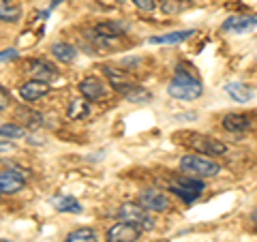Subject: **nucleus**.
I'll return each instance as SVG.
<instances>
[{
	"label": "nucleus",
	"mask_w": 257,
	"mask_h": 242,
	"mask_svg": "<svg viewBox=\"0 0 257 242\" xmlns=\"http://www.w3.org/2000/svg\"><path fill=\"white\" fill-rule=\"evenodd\" d=\"M180 167H182V172L191 174L193 178H212V176H216L221 172L219 163H214V161L206 159L202 155H187V157H182Z\"/></svg>",
	"instance_id": "nucleus-2"
},
{
	"label": "nucleus",
	"mask_w": 257,
	"mask_h": 242,
	"mask_svg": "<svg viewBox=\"0 0 257 242\" xmlns=\"http://www.w3.org/2000/svg\"><path fill=\"white\" fill-rule=\"evenodd\" d=\"M24 184H26L24 174H20V172H0V193H5V195H13V193L22 191Z\"/></svg>",
	"instance_id": "nucleus-8"
},
{
	"label": "nucleus",
	"mask_w": 257,
	"mask_h": 242,
	"mask_svg": "<svg viewBox=\"0 0 257 242\" xmlns=\"http://www.w3.org/2000/svg\"><path fill=\"white\" fill-rule=\"evenodd\" d=\"M22 18V9L13 0H0V22H18Z\"/></svg>",
	"instance_id": "nucleus-17"
},
{
	"label": "nucleus",
	"mask_w": 257,
	"mask_h": 242,
	"mask_svg": "<svg viewBox=\"0 0 257 242\" xmlns=\"http://www.w3.org/2000/svg\"><path fill=\"white\" fill-rule=\"evenodd\" d=\"M7 105H9V92L0 86V109H5Z\"/></svg>",
	"instance_id": "nucleus-27"
},
{
	"label": "nucleus",
	"mask_w": 257,
	"mask_h": 242,
	"mask_svg": "<svg viewBox=\"0 0 257 242\" xmlns=\"http://www.w3.org/2000/svg\"><path fill=\"white\" fill-rule=\"evenodd\" d=\"M191 146L195 148L197 152H202V155H223L225 150V144H221L219 140H212V137H206V135H197V137H193V142H191Z\"/></svg>",
	"instance_id": "nucleus-10"
},
{
	"label": "nucleus",
	"mask_w": 257,
	"mask_h": 242,
	"mask_svg": "<svg viewBox=\"0 0 257 242\" xmlns=\"http://www.w3.org/2000/svg\"><path fill=\"white\" fill-rule=\"evenodd\" d=\"M28 71L32 75H35V79H39V82H52V79L56 77V69L52 67L50 62L45 60H32L28 62Z\"/></svg>",
	"instance_id": "nucleus-12"
},
{
	"label": "nucleus",
	"mask_w": 257,
	"mask_h": 242,
	"mask_svg": "<svg viewBox=\"0 0 257 242\" xmlns=\"http://www.w3.org/2000/svg\"><path fill=\"white\" fill-rule=\"evenodd\" d=\"M47 90H50V86H47L45 82L30 79V82H26L20 88V94H22L24 101H37V99H41V96H45Z\"/></svg>",
	"instance_id": "nucleus-11"
},
{
	"label": "nucleus",
	"mask_w": 257,
	"mask_h": 242,
	"mask_svg": "<svg viewBox=\"0 0 257 242\" xmlns=\"http://www.w3.org/2000/svg\"><path fill=\"white\" fill-rule=\"evenodd\" d=\"M88 111H90V105H88V101H86V99H75V101L69 103L67 116L73 118V120H82V118L88 116Z\"/></svg>",
	"instance_id": "nucleus-20"
},
{
	"label": "nucleus",
	"mask_w": 257,
	"mask_h": 242,
	"mask_svg": "<svg viewBox=\"0 0 257 242\" xmlns=\"http://www.w3.org/2000/svg\"><path fill=\"white\" fill-rule=\"evenodd\" d=\"M193 35H195V30L193 28H189V30H174V32H167V35L150 37V43H155V45H174V43H180L187 37H193Z\"/></svg>",
	"instance_id": "nucleus-14"
},
{
	"label": "nucleus",
	"mask_w": 257,
	"mask_h": 242,
	"mask_svg": "<svg viewBox=\"0 0 257 242\" xmlns=\"http://www.w3.org/2000/svg\"><path fill=\"white\" fill-rule=\"evenodd\" d=\"M251 127V120L244 114H227L223 118V129L229 133H244Z\"/></svg>",
	"instance_id": "nucleus-15"
},
{
	"label": "nucleus",
	"mask_w": 257,
	"mask_h": 242,
	"mask_svg": "<svg viewBox=\"0 0 257 242\" xmlns=\"http://www.w3.org/2000/svg\"><path fill=\"white\" fill-rule=\"evenodd\" d=\"M0 135H3L5 140H20V137L26 135V129L20 125H3L0 127Z\"/></svg>",
	"instance_id": "nucleus-22"
},
{
	"label": "nucleus",
	"mask_w": 257,
	"mask_h": 242,
	"mask_svg": "<svg viewBox=\"0 0 257 242\" xmlns=\"http://www.w3.org/2000/svg\"><path fill=\"white\" fill-rule=\"evenodd\" d=\"M64 242H96V231L90 227H79L69 233Z\"/></svg>",
	"instance_id": "nucleus-21"
},
{
	"label": "nucleus",
	"mask_w": 257,
	"mask_h": 242,
	"mask_svg": "<svg viewBox=\"0 0 257 242\" xmlns=\"http://www.w3.org/2000/svg\"><path fill=\"white\" fill-rule=\"evenodd\" d=\"M52 206L58 212H71V214L82 212V204H79L75 197H71V195H56V197H52Z\"/></svg>",
	"instance_id": "nucleus-16"
},
{
	"label": "nucleus",
	"mask_w": 257,
	"mask_h": 242,
	"mask_svg": "<svg viewBox=\"0 0 257 242\" xmlns=\"http://www.w3.org/2000/svg\"><path fill=\"white\" fill-rule=\"evenodd\" d=\"M140 204L146 208V210H152V212H163L170 208V201H167V197L163 195L161 191L157 189H146L140 195Z\"/></svg>",
	"instance_id": "nucleus-6"
},
{
	"label": "nucleus",
	"mask_w": 257,
	"mask_h": 242,
	"mask_svg": "<svg viewBox=\"0 0 257 242\" xmlns=\"http://www.w3.org/2000/svg\"><path fill=\"white\" fill-rule=\"evenodd\" d=\"M105 73H107V77H109V82H111V88L114 90H118V92H131L135 86H131V82H128V77L126 75H122L120 71H116V69H105Z\"/></svg>",
	"instance_id": "nucleus-18"
},
{
	"label": "nucleus",
	"mask_w": 257,
	"mask_h": 242,
	"mask_svg": "<svg viewBox=\"0 0 257 242\" xmlns=\"http://www.w3.org/2000/svg\"><path fill=\"white\" fill-rule=\"evenodd\" d=\"M140 233H142L140 227H135V225H131V223L120 221L107 231V242H135L140 238Z\"/></svg>",
	"instance_id": "nucleus-5"
},
{
	"label": "nucleus",
	"mask_w": 257,
	"mask_h": 242,
	"mask_svg": "<svg viewBox=\"0 0 257 242\" xmlns=\"http://www.w3.org/2000/svg\"><path fill=\"white\" fill-rule=\"evenodd\" d=\"M255 26H257V15H236V18H229L223 22V30L234 32V35L251 32Z\"/></svg>",
	"instance_id": "nucleus-7"
},
{
	"label": "nucleus",
	"mask_w": 257,
	"mask_h": 242,
	"mask_svg": "<svg viewBox=\"0 0 257 242\" xmlns=\"http://www.w3.org/2000/svg\"><path fill=\"white\" fill-rule=\"evenodd\" d=\"M118 216H120V221L131 223V225H135V227H140V229H150L152 225H155L150 212L142 204H122L120 206V210H118Z\"/></svg>",
	"instance_id": "nucleus-4"
},
{
	"label": "nucleus",
	"mask_w": 257,
	"mask_h": 242,
	"mask_svg": "<svg viewBox=\"0 0 257 242\" xmlns=\"http://www.w3.org/2000/svg\"><path fill=\"white\" fill-rule=\"evenodd\" d=\"M167 92L178 101H195L202 96L204 86L197 77L184 73V71H178V73L172 77V82L167 84Z\"/></svg>",
	"instance_id": "nucleus-1"
},
{
	"label": "nucleus",
	"mask_w": 257,
	"mask_h": 242,
	"mask_svg": "<svg viewBox=\"0 0 257 242\" xmlns=\"http://www.w3.org/2000/svg\"><path fill=\"white\" fill-rule=\"evenodd\" d=\"M182 3H187V0H161V9H163V13H180L187 5H182Z\"/></svg>",
	"instance_id": "nucleus-23"
},
{
	"label": "nucleus",
	"mask_w": 257,
	"mask_h": 242,
	"mask_svg": "<svg viewBox=\"0 0 257 242\" xmlns=\"http://www.w3.org/2000/svg\"><path fill=\"white\" fill-rule=\"evenodd\" d=\"M225 92H227L236 103H248V101L253 99L251 86H246L242 82H229V84H225Z\"/></svg>",
	"instance_id": "nucleus-13"
},
{
	"label": "nucleus",
	"mask_w": 257,
	"mask_h": 242,
	"mask_svg": "<svg viewBox=\"0 0 257 242\" xmlns=\"http://www.w3.org/2000/svg\"><path fill=\"white\" fill-rule=\"evenodd\" d=\"M170 191H174L178 197H182L187 204L195 201L204 191V182L193 178V176H180V178L170 180Z\"/></svg>",
	"instance_id": "nucleus-3"
},
{
	"label": "nucleus",
	"mask_w": 257,
	"mask_h": 242,
	"mask_svg": "<svg viewBox=\"0 0 257 242\" xmlns=\"http://www.w3.org/2000/svg\"><path fill=\"white\" fill-rule=\"evenodd\" d=\"M18 58V52L15 50H5V52H0V62H5V60H15Z\"/></svg>",
	"instance_id": "nucleus-26"
},
{
	"label": "nucleus",
	"mask_w": 257,
	"mask_h": 242,
	"mask_svg": "<svg viewBox=\"0 0 257 242\" xmlns=\"http://www.w3.org/2000/svg\"><path fill=\"white\" fill-rule=\"evenodd\" d=\"M0 150H3V152H9V150H13V144H11L9 140H0Z\"/></svg>",
	"instance_id": "nucleus-28"
},
{
	"label": "nucleus",
	"mask_w": 257,
	"mask_h": 242,
	"mask_svg": "<svg viewBox=\"0 0 257 242\" xmlns=\"http://www.w3.org/2000/svg\"><path fill=\"white\" fill-rule=\"evenodd\" d=\"M133 3H135V7H138L140 11H144V13H152V11H155V7H157L155 0H133Z\"/></svg>",
	"instance_id": "nucleus-24"
},
{
	"label": "nucleus",
	"mask_w": 257,
	"mask_h": 242,
	"mask_svg": "<svg viewBox=\"0 0 257 242\" xmlns=\"http://www.w3.org/2000/svg\"><path fill=\"white\" fill-rule=\"evenodd\" d=\"M0 242H7V240H0Z\"/></svg>",
	"instance_id": "nucleus-30"
},
{
	"label": "nucleus",
	"mask_w": 257,
	"mask_h": 242,
	"mask_svg": "<svg viewBox=\"0 0 257 242\" xmlns=\"http://www.w3.org/2000/svg\"><path fill=\"white\" fill-rule=\"evenodd\" d=\"M251 221L257 225V208H255V210H253V214H251Z\"/></svg>",
	"instance_id": "nucleus-29"
},
{
	"label": "nucleus",
	"mask_w": 257,
	"mask_h": 242,
	"mask_svg": "<svg viewBox=\"0 0 257 242\" xmlns=\"http://www.w3.org/2000/svg\"><path fill=\"white\" fill-rule=\"evenodd\" d=\"M79 92L84 94L86 101H99L105 96V84L99 77H86L79 82Z\"/></svg>",
	"instance_id": "nucleus-9"
},
{
	"label": "nucleus",
	"mask_w": 257,
	"mask_h": 242,
	"mask_svg": "<svg viewBox=\"0 0 257 242\" xmlns=\"http://www.w3.org/2000/svg\"><path fill=\"white\" fill-rule=\"evenodd\" d=\"M126 99H128V101H146V99H150V94L144 92L142 88H140V92H135V94H133V92H126Z\"/></svg>",
	"instance_id": "nucleus-25"
},
{
	"label": "nucleus",
	"mask_w": 257,
	"mask_h": 242,
	"mask_svg": "<svg viewBox=\"0 0 257 242\" xmlns=\"http://www.w3.org/2000/svg\"><path fill=\"white\" fill-rule=\"evenodd\" d=\"M52 54H54V58H58L60 62H73L77 58V50L73 45H69V43H54L52 45Z\"/></svg>",
	"instance_id": "nucleus-19"
}]
</instances>
